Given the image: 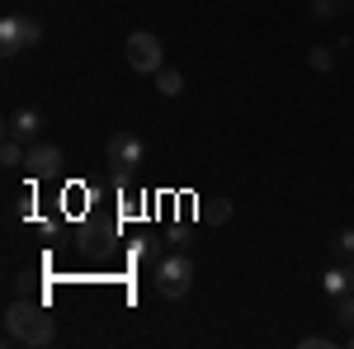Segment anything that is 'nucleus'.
Listing matches in <instances>:
<instances>
[{
    "label": "nucleus",
    "instance_id": "1",
    "mask_svg": "<svg viewBox=\"0 0 354 349\" xmlns=\"http://www.w3.org/2000/svg\"><path fill=\"white\" fill-rule=\"evenodd\" d=\"M57 340V317L43 307V297H15L5 307V345L48 349Z\"/></svg>",
    "mask_w": 354,
    "mask_h": 349
},
{
    "label": "nucleus",
    "instance_id": "2",
    "mask_svg": "<svg viewBox=\"0 0 354 349\" xmlns=\"http://www.w3.org/2000/svg\"><path fill=\"white\" fill-rule=\"evenodd\" d=\"M189 288H194V260L185 250H170L161 265H156V293H161L165 302H180Z\"/></svg>",
    "mask_w": 354,
    "mask_h": 349
},
{
    "label": "nucleus",
    "instance_id": "3",
    "mask_svg": "<svg viewBox=\"0 0 354 349\" xmlns=\"http://www.w3.org/2000/svg\"><path fill=\"white\" fill-rule=\"evenodd\" d=\"M123 53H128V66H133L137 76H156V71L165 66V48H161V38H156V33H147V28L128 33Z\"/></svg>",
    "mask_w": 354,
    "mask_h": 349
},
{
    "label": "nucleus",
    "instance_id": "4",
    "mask_svg": "<svg viewBox=\"0 0 354 349\" xmlns=\"http://www.w3.org/2000/svg\"><path fill=\"white\" fill-rule=\"evenodd\" d=\"M38 38H43V28L33 24L28 15H5L0 19V53L5 57H19L28 48H38Z\"/></svg>",
    "mask_w": 354,
    "mask_h": 349
},
{
    "label": "nucleus",
    "instance_id": "5",
    "mask_svg": "<svg viewBox=\"0 0 354 349\" xmlns=\"http://www.w3.org/2000/svg\"><path fill=\"white\" fill-rule=\"evenodd\" d=\"M142 156H147V142L137 133H113L109 137V165L118 175H133L137 165H142Z\"/></svg>",
    "mask_w": 354,
    "mask_h": 349
},
{
    "label": "nucleus",
    "instance_id": "6",
    "mask_svg": "<svg viewBox=\"0 0 354 349\" xmlns=\"http://www.w3.org/2000/svg\"><path fill=\"white\" fill-rule=\"evenodd\" d=\"M24 170H28V180H53L57 170H62V151H57L53 142H33L24 156Z\"/></svg>",
    "mask_w": 354,
    "mask_h": 349
},
{
    "label": "nucleus",
    "instance_id": "7",
    "mask_svg": "<svg viewBox=\"0 0 354 349\" xmlns=\"http://www.w3.org/2000/svg\"><path fill=\"white\" fill-rule=\"evenodd\" d=\"M38 128H43V118H38L33 109H19V113H10V123H5V137H15V142H24V147H33V137H38Z\"/></svg>",
    "mask_w": 354,
    "mask_h": 349
},
{
    "label": "nucleus",
    "instance_id": "8",
    "mask_svg": "<svg viewBox=\"0 0 354 349\" xmlns=\"http://www.w3.org/2000/svg\"><path fill=\"white\" fill-rule=\"evenodd\" d=\"M322 288H326V297H330V302H340L345 293H354L350 269H326V274H322Z\"/></svg>",
    "mask_w": 354,
    "mask_h": 349
},
{
    "label": "nucleus",
    "instance_id": "9",
    "mask_svg": "<svg viewBox=\"0 0 354 349\" xmlns=\"http://www.w3.org/2000/svg\"><path fill=\"white\" fill-rule=\"evenodd\" d=\"M156 90H161L165 100H175V95L185 90V76H180L175 66H161V71H156Z\"/></svg>",
    "mask_w": 354,
    "mask_h": 349
},
{
    "label": "nucleus",
    "instance_id": "10",
    "mask_svg": "<svg viewBox=\"0 0 354 349\" xmlns=\"http://www.w3.org/2000/svg\"><path fill=\"white\" fill-rule=\"evenodd\" d=\"M24 156H28V147H24V142L5 137V147H0V161H5V170H24Z\"/></svg>",
    "mask_w": 354,
    "mask_h": 349
},
{
    "label": "nucleus",
    "instance_id": "11",
    "mask_svg": "<svg viewBox=\"0 0 354 349\" xmlns=\"http://www.w3.org/2000/svg\"><path fill=\"white\" fill-rule=\"evenodd\" d=\"M232 213H236V208H232V198H213V203L203 208V217H208L213 227H222V222H232Z\"/></svg>",
    "mask_w": 354,
    "mask_h": 349
},
{
    "label": "nucleus",
    "instance_id": "12",
    "mask_svg": "<svg viewBox=\"0 0 354 349\" xmlns=\"http://www.w3.org/2000/svg\"><path fill=\"white\" fill-rule=\"evenodd\" d=\"M307 62H312V71H330V66H335V53H330V48H312Z\"/></svg>",
    "mask_w": 354,
    "mask_h": 349
},
{
    "label": "nucleus",
    "instance_id": "13",
    "mask_svg": "<svg viewBox=\"0 0 354 349\" xmlns=\"http://www.w3.org/2000/svg\"><path fill=\"white\" fill-rule=\"evenodd\" d=\"M335 312H340V321H345V326L354 330V293H345V297H340V302H335Z\"/></svg>",
    "mask_w": 354,
    "mask_h": 349
},
{
    "label": "nucleus",
    "instance_id": "14",
    "mask_svg": "<svg viewBox=\"0 0 354 349\" xmlns=\"http://www.w3.org/2000/svg\"><path fill=\"white\" fill-rule=\"evenodd\" d=\"M335 250H340V255H354V227L335 232Z\"/></svg>",
    "mask_w": 354,
    "mask_h": 349
},
{
    "label": "nucleus",
    "instance_id": "15",
    "mask_svg": "<svg viewBox=\"0 0 354 349\" xmlns=\"http://www.w3.org/2000/svg\"><path fill=\"white\" fill-rule=\"evenodd\" d=\"M298 349H330V335H302Z\"/></svg>",
    "mask_w": 354,
    "mask_h": 349
},
{
    "label": "nucleus",
    "instance_id": "16",
    "mask_svg": "<svg viewBox=\"0 0 354 349\" xmlns=\"http://www.w3.org/2000/svg\"><path fill=\"white\" fill-rule=\"evenodd\" d=\"M312 15H317V19H330V15H335V0H312Z\"/></svg>",
    "mask_w": 354,
    "mask_h": 349
}]
</instances>
